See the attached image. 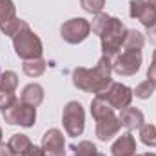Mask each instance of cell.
<instances>
[{"label":"cell","mask_w":156,"mask_h":156,"mask_svg":"<svg viewBox=\"0 0 156 156\" xmlns=\"http://www.w3.org/2000/svg\"><path fill=\"white\" fill-rule=\"evenodd\" d=\"M13 18H16V9L13 0H0V24H5Z\"/></svg>","instance_id":"cell-20"},{"label":"cell","mask_w":156,"mask_h":156,"mask_svg":"<svg viewBox=\"0 0 156 156\" xmlns=\"http://www.w3.org/2000/svg\"><path fill=\"white\" fill-rule=\"evenodd\" d=\"M60 33H62V38L66 40L67 44H80L89 37L91 33V24L85 20V18H71L67 20L66 24H62L60 27Z\"/></svg>","instance_id":"cell-8"},{"label":"cell","mask_w":156,"mask_h":156,"mask_svg":"<svg viewBox=\"0 0 156 156\" xmlns=\"http://www.w3.org/2000/svg\"><path fill=\"white\" fill-rule=\"evenodd\" d=\"M80 5H82L83 11L98 15V13H102V9L105 5V0H80Z\"/></svg>","instance_id":"cell-23"},{"label":"cell","mask_w":156,"mask_h":156,"mask_svg":"<svg viewBox=\"0 0 156 156\" xmlns=\"http://www.w3.org/2000/svg\"><path fill=\"white\" fill-rule=\"evenodd\" d=\"M144 35L140 33V31H127V37L123 40V45L122 47H125V49H142L144 47Z\"/></svg>","instance_id":"cell-19"},{"label":"cell","mask_w":156,"mask_h":156,"mask_svg":"<svg viewBox=\"0 0 156 156\" xmlns=\"http://www.w3.org/2000/svg\"><path fill=\"white\" fill-rule=\"evenodd\" d=\"M15 100H16L15 91H9V89H5V87H2V85H0V109H2V111H4V109H7Z\"/></svg>","instance_id":"cell-25"},{"label":"cell","mask_w":156,"mask_h":156,"mask_svg":"<svg viewBox=\"0 0 156 156\" xmlns=\"http://www.w3.org/2000/svg\"><path fill=\"white\" fill-rule=\"evenodd\" d=\"M0 144H2V129H0Z\"/></svg>","instance_id":"cell-32"},{"label":"cell","mask_w":156,"mask_h":156,"mask_svg":"<svg viewBox=\"0 0 156 156\" xmlns=\"http://www.w3.org/2000/svg\"><path fill=\"white\" fill-rule=\"evenodd\" d=\"M140 140H142V144H145L149 147H156V125L144 123L140 127Z\"/></svg>","instance_id":"cell-18"},{"label":"cell","mask_w":156,"mask_h":156,"mask_svg":"<svg viewBox=\"0 0 156 156\" xmlns=\"http://www.w3.org/2000/svg\"><path fill=\"white\" fill-rule=\"evenodd\" d=\"M24 73L27 76L35 78V76H40L44 75L45 71V60L44 58H35V60H24Z\"/></svg>","instance_id":"cell-16"},{"label":"cell","mask_w":156,"mask_h":156,"mask_svg":"<svg viewBox=\"0 0 156 156\" xmlns=\"http://www.w3.org/2000/svg\"><path fill=\"white\" fill-rule=\"evenodd\" d=\"M24 156H47L45 153H44V149L42 147H37V145H31V149L26 153Z\"/></svg>","instance_id":"cell-27"},{"label":"cell","mask_w":156,"mask_h":156,"mask_svg":"<svg viewBox=\"0 0 156 156\" xmlns=\"http://www.w3.org/2000/svg\"><path fill=\"white\" fill-rule=\"evenodd\" d=\"M140 156H156L154 153H144V154H140Z\"/></svg>","instance_id":"cell-30"},{"label":"cell","mask_w":156,"mask_h":156,"mask_svg":"<svg viewBox=\"0 0 156 156\" xmlns=\"http://www.w3.org/2000/svg\"><path fill=\"white\" fill-rule=\"evenodd\" d=\"M129 15H131V18L140 20L147 29L156 26V9L147 0H131L129 2Z\"/></svg>","instance_id":"cell-10"},{"label":"cell","mask_w":156,"mask_h":156,"mask_svg":"<svg viewBox=\"0 0 156 156\" xmlns=\"http://www.w3.org/2000/svg\"><path fill=\"white\" fill-rule=\"evenodd\" d=\"M111 71H113V62L109 58L102 56L93 69L76 67L73 71V83H75V87H78L80 91L94 93L98 96V94L105 93L107 87L113 83Z\"/></svg>","instance_id":"cell-2"},{"label":"cell","mask_w":156,"mask_h":156,"mask_svg":"<svg viewBox=\"0 0 156 156\" xmlns=\"http://www.w3.org/2000/svg\"><path fill=\"white\" fill-rule=\"evenodd\" d=\"M7 145L11 147V151L15 153V156H24L29 149H31V140L26 134H13L11 140L7 142Z\"/></svg>","instance_id":"cell-15"},{"label":"cell","mask_w":156,"mask_h":156,"mask_svg":"<svg viewBox=\"0 0 156 156\" xmlns=\"http://www.w3.org/2000/svg\"><path fill=\"white\" fill-rule=\"evenodd\" d=\"M142 66V49H125L122 47L116 58L113 60V71L120 76H133Z\"/></svg>","instance_id":"cell-5"},{"label":"cell","mask_w":156,"mask_h":156,"mask_svg":"<svg viewBox=\"0 0 156 156\" xmlns=\"http://www.w3.org/2000/svg\"><path fill=\"white\" fill-rule=\"evenodd\" d=\"M29 24L26 22V20H20V18H13V20H9V22H5V24H0V31L4 33V35H7V37H15V35H18L24 27H27Z\"/></svg>","instance_id":"cell-17"},{"label":"cell","mask_w":156,"mask_h":156,"mask_svg":"<svg viewBox=\"0 0 156 156\" xmlns=\"http://www.w3.org/2000/svg\"><path fill=\"white\" fill-rule=\"evenodd\" d=\"M94 156H105V154H102V153H94Z\"/></svg>","instance_id":"cell-31"},{"label":"cell","mask_w":156,"mask_h":156,"mask_svg":"<svg viewBox=\"0 0 156 156\" xmlns=\"http://www.w3.org/2000/svg\"><path fill=\"white\" fill-rule=\"evenodd\" d=\"M156 89V83L153 80H145V82H142L134 91H133V94H136V98H142V100H147V98H151L153 96V93H154Z\"/></svg>","instance_id":"cell-21"},{"label":"cell","mask_w":156,"mask_h":156,"mask_svg":"<svg viewBox=\"0 0 156 156\" xmlns=\"http://www.w3.org/2000/svg\"><path fill=\"white\" fill-rule=\"evenodd\" d=\"M147 31H149V33H147V35H149V38L156 42V26H153V27H151V29H147Z\"/></svg>","instance_id":"cell-29"},{"label":"cell","mask_w":156,"mask_h":156,"mask_svg":"<svg viewBox=\"0 0 156 156\" xmlns=\"http://www.w3.org/2000/svg\"><path fill=\"white\" fill-rule=\"evenodd\" d=\"M0 85L9 89V91H15L16 85H18V76L15 71H5L4 75H0Z\"/></svg>","instance_id":"cell-24"},{"label":"cell","mask_w":156,"mask_h":156,"mask_svg":"<svg viewBox=\"0 0 156 156\" xmlns=\"http://www.w3.org/2000/svg\"><path fill=\"white\" fill-rule=\"evenodd\" d=\"M120 123L123 127H127L129 131H134V129H140L144 125V113L136 107H125L120 111Z\"/></svg>","instance_id":"cell-13"},{"label":"cell","mask_w":156,"mask_h":156,"mask_svg":"<svg viewBox=\"0 0 156 156\" xmlns=\"http://www.w3.org/2000/svg\"><path fill=\"white\" fill-rule=\"evenodd\" d=\"M147 78L153 80L156 83V49H154V53H153V62H151V66L147 69Z\"/></svg>","instance_id":"cell-26"},{"label":"cell","mask_w":156,"mask_h":156,"mask_svg":"<svg viewBox=\"0 0 156 156\" xmlns=\"http://www.w3.org/2000/svg\"><path fill=\"white\" fill-rule=\"evenodd\" d=\"M42 149L47 156H66V142L60 129H49L42 138Z\"/></svg>","instance_id":"cell-11"},{"label":"cell","mask_w":156,"mask_h":156,"mask_svg":"<svg viewBox=\"0 0 156 156\" xmlns=\"http://www.w3.org/2000/svg\"><path fill=\"white\" fill-rule=\"evenodd\" d=\"M71 151L75 153V156H94L96 147L91 144V142H78V144H73L71 145Z\"/></svg>","instance_id":"cell-22"},{"label":"cell","mask_w":156,"mask_h":156,"mask_svg":"<svg viewBox=\"0 0 156 156\" xmlns=\"http://www.w3.org/2000/svg\"><path fill=\"white\" fill-rule=\"evenodd\" d=\"M0 156H15V153L7 144H0Z\"/></svg>","instance_id":"cell-28"},{"label":"cell","mask_w":156,"mask_h":156,"mask_svg":"<svg viewBox=\"0 0 156 156\" xmlns=\"http://www.w3.org/2000/svg\"><path fill=\"white\" fill-rule=\"evenodd\" d=\"M91 31L102 40V56L113 62L127 37V29L122 20H118L116 16H109L107 13H98L91 22Z\"/></svg>","instance_id":"cell-1"},{"label":"cell","mask_w":156,"mask_h":156,"mask_svg":"<svg viewBox=\"0 0 156 156\" xmlns=\"http://www.w3.org/2000/svg\"><path fill=\"white\" fill-rule=\"evenodd\" d=\"M98 96H102L113 109L122 111V109H125V107L131 105V100H133L134 94H133V89H129L127 85H122V83L113 82L107 87V91L102 93V94H98Z\"/></svg>","instance_id":"cell-9"},{"label":"cell","mask_w":156,"mask_h":156,"mask_svg":"<svg viewBox=\"0 0 156 156\" xmlns=\"http://www.w3.org/2000/svg\"><path fill=\"white\" fill-rule=\"evenodd\" d=\"M136 156H140V154H136Z\"/></svg>","instance_id":"cell-33"},{"label":"cell","mask_w":156,"mask_h":156,"mask_svg":"<svg viewBox=\"0 0 156 156\" xmlns=\"http://www.w3.org/2000/svg\"><path fill=\"white\" fill-rule=\"evenodd\" d=\"M4 120L11 125H22L31 127L37 120V107L26 105L22 100H15L7 109H4Z\"/></svg>","instance_id":"cell-6"},{"label":"cell","mask_w":156,"mask_h":156,"mask_svg":"<svg viewBox=\"0 0 156 156\" xmlns=\"http://www.w3.org/2000/svg\"><path fill=\"white\" fill-rule=\"evenodd\" d=\"M62 122H64V129L69 136H80L83 133L85 127V113L80 102H69L64 107L62 113Z\"/></svg>","instance_id":"cell-7"},{"label":"cell","mask_w":156,"mask_h":156,"mask_svg":"<svg viewBox=\"0 0 156 156\" xmlns=\"http://www.w3.org/2000/svg\"><path fill=\"white\" fill-rule=\"evenodd\" d=\"M91 115L96 120V136H98V140L107 142L120 133V127H122L120 118L115 115V109L102 96H94V100L91 102Z\"/></svg>","instance_id":"cell-3"},{"label":"cell","mask_w":156,"mask_h":156,"mask_svg":"<svg viewBox=\"0 0 156 156\" xmlns=\"http://www.w3.org/2000/svg\"><path fill=\"white\" fill-rule=\"evenodd\" d=\"M111 153L113 156H134L136 153L134 136L131 133H123L122 136H118V140L111 145Z\"/></svg>","instance_id":"cell-12"},{"label":"cell","mask_w":156,"mask_h":156,"mask_svg":"<svg viewBox=\"0 0 156 156\" xmlns=\"http://www.w3.org/2000/svg\"><path fill=\"white\" fill-rule=\"evenodd\" d=\"M13 45H15V53L16 56H20L22 60H35L42 58V40L31 31V27H24L18 35L13 37Z\"/></svg>","instance_id":"cell-4"},{"label":"cell","mask_w":156,"mask_h":156,"mask_svg":"<svg viewBox=\"0 0 156 156\" xmlns=\"http://www.w3.org/2000/svg\"><path fill=\"white\" fill-rule=\"evenodd\" d=\"M20 100H22L26 105L38 107L40 104L44 102V89H42V85H38V83H29V85H26L24 91H22Z\"/></svg>","instance_id":"cell-14"}]
</instances>
